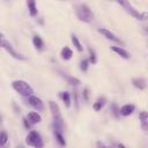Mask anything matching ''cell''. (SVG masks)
<instances>
[{"label":"cell","mask_w":148,"mask_h":148,"mask_svg":"<svg viewBox=\"0 0 148 148\" xmlns=\"http://www.w3.org/2000/svg\"><path fill=\"white\" fill-rule=\"evenodd\" d=\"M71 40H72V43H73L74 47H75L79 52H82V51H83V46H82V44L80 43L79 38H77L75 35H72V36H71Z\"/></svg>","instance_id":"obj_19"},{"label":"cell","mask_w":148,"mask_h":148,"mask_svg":"<svg viewBox=\"0 0 148 148\" xmlns=\"http://www.w3.org/2000/svg\"><path fill=\"white\" fill-rule=\"evenodd\" d=\"M28 103H29V105H31L37 112H38V111H44V109H45L44 102H43L39 97H37V96H35V95H31V96L28 97Z\"/></svg>","instance_id":"obj_7"},{"label":"cell","mask_w":148,"mask_h":148,"mask_svg":"<svg viewBox=\"0 0 148 148\" xmlns=\"http://www.w3.org/2000/svg\"><path fill=\"white\" fill-rule=\"evenodd\" d=\"M49 106H50V111H51V114L53 118V130L64 132L65 125H64V119H62L59 105L53 101H49Z\"/></svg>","instance_id":"obj_1"},{"label":"cell","mask_w":148,"mask_h":148,"mask_svg":"<svg viewBox=\"0 0 148 148\" xmlns=\"http://www.w3.org/2000/svg\"><path fill=\"white\" fill-rule=\"evenodd\" d=\"M134 110H135V106L133 104H125L119 109V114L127 117V116H131L134 112Z\"/></svg>","instance_id":"obj_10"},{"label":"cell","mask_w":148,"mask_h":148,"mask_svg":"<svg viewBox=\"0 0 148 148\" xmlns=\"http://www.w3.org/2000/svg\"><path fill=\"white\" fill-rule=\"evenodd\" d=\"M53 133H54V136H56V140L59 142L60 146H66V140L62 135V132H59L57 130H53Z\"/></svg>","instance_id":"obj_20"},{"label":"cell","mask_w":148,"mask_h":148,"mask_svg":"<svg viewBox=\"0 0 148 148\" xmlns=\"http://www.w3.org/2000/svg\"><path fill=\"white\" fill-rule=\"evenodd\" d=\"M139 118H140V123H141V126L145 131H147V121H148V114L146 111H141L140 114H139Z\"/></svg>","instance_id":"obj_18"},{"label":"cell","mask_w":148,"mask_h":148,"mask_svg":"<svg viewBox=\"0 0 148 148\" xmlns=\"http://www.w3.org/2000/svg\"><path fill=\"white\" fill-rule=\"evenodd\" d=\"M32 44H34V46H35L37 50H43V49H44V42H43L42 37L38 36V35H35V36L32 37Z\"/></svg>","instance_id":"obj_13"},{"label":"cell","mask_w":148,"mask_h":148,"mask_svg":"<svg viewBox=\"0 0 148 148\" xmlns=\"http://www.w3.org/2000/svg\"><path fill=\"white\" fill-rule=\"evenodd\" d=\"M12 88L24 97H29L34 95V88L24 80H14L12 82Z\"/></svg>","instance_id":"obj_3"},{"label":"cell","mask_w":148,"mask_h":148,"mask_svg":"<svg viewBox=\"0 0 148 148\" xmlns=\"http://www.w3.org/2000/svg\"><path fill=\"white\" fill-rule=\"evenodd\" d=\"M60 56H61V58H62L64 60H69V59L73 57V51H72L68 46H65V47L61 49Z\"/></svg>","instance_id":"obj_14"},{"label":"cell","mask_w":148,"mask_h":148,"mask_svg":"<svg viewBox=\"0 0 148 148\" xmlns=\"http://www.w3.org/2000/svg\"><path fill=\"white\" fill-rule=\"evenodd\" d=\"M74 103H75V106L77 109L79 108V102H77V94H76V91H74Z\"/></svg>","instance_id":"obj_26"},{"label":"cell","mask_w":148,"mask_h":148,"mask_svg":"<svg viewBox=\"0 0 148 148\" xmlns=\"http://www.w3.org/2000/svg\"><path fill=\"white\" fill-rule=\"evenodd\" d=\"M132 83L139 90H143L146 88V86H147V82H146V79L145 77H134L132 80Z\"/></svg>","instance_id":"obj_12"},{"label":"cell","mask_w":148,"mask_h":148,"mask_svg":"<svg viewBox=\"0 0 148 148\" xmlns=\"http://www.w3.org/2000/svg\"><path fill=\"white\" fill-rule=\"evenodd\" d=\"M64 77L67 80V82L71 84V86H79L81 83V81L77 79V77H74V76H69V75H64Z\"/></svg>","instance_id":"obj_21"},{"label":"cell","mask_w":148,"mask_h":148,"mask_svg":"<svg viewBox=\"0 0 148 148\" xmlns=\"http://www.w3.org/2000/svg\"><path fill=\"white\" fill-rule=\"evenodd\" d=\"M89 62H91V64H96L97 62L96 53H95L94 50H91V47H89Z\"/></svg>","instance_id":"obj_23"},{"label":"cell","mask_w":148,"mask_h":148,"mask_svg":"<svg viewBox=\"0 0 148 148\" xmlns=\"http://www.w3.org/2000/svg\"><path fill=\"white\" fill-rule=\"evenodd\" d=\"M0 148H1V147H0Z\"/></svg>","instance_id":"obj_30"},{"label":"cell","mask_w":148,"mask_h":148,"mask_svg":"<svg viewBox=\"0 0 148 148\" xmlns=\"http://www.w3.org/2000/svg\"><path fill=\"white\" fill-rule=\"evenodd\" d=\"M118 148H126V147H125L124 145H121V143H120V145H118Z\"/></svg>","instance_id":"obj_28"},{"label":"cell","mask_w":148,"mask_h":148,"mask_svg":"<svg viewBox=\"0 0 148 148\" xmlns=\"http://www.w3.org/2000/svg\"><path fill=\"white\" fill-rule=\"evenodd\" d=\"M101 35H103L106 39H109V40H112V42H114V43H118V44H121L123 42L112 32V31H110L109 29H106V28H98V30H97Z\"/></svg>","instance_id":"obj_8"},{"label":"cell","mask_w":148,"mask_h":148,"mask_svg":"<svg viewBox=\"0 0 148 148\" xmlns=\"http://www.w3.org/2000/svg\"><path fill=\"white\" fill-rule=\"evenodd\" d=\"M16 148H23V146H17Z\"/></svg>","instance_id":"obj_29"},{"label":"cell","mask_w":148,"mask_h":148,"mask_svg":"<svg viewBox=\"0 0 148 148\" xmlns=\"http://www.w3.org/2000/svg\"><path fill=\"white\" fill-rule=\"evenodd\" d=\"M8 141V134L6 132H0V147L5 146Z\"/></svg>","instance_id":"obj_22"},{"label":"cell","mask_w":148,"mask_h":148,"mask_svg":"<svg viewBox=\"0 0 148 148\" xmlns=\"http://www.w3.org/2000/svg\"><path fill=\"white\" fill-rule=\"evenodd\" d=\"M60 97H61V99H62V102H64V105H65L66 108H69V106H71V104H72L71 94H69L68 91H61Z\"/></svg>","instance_id":"obj_16"},{"label":"cell","mask_w":148,"mask_h":148,"mask_svg":"<svg viewBox=\"0 0 148 148\" xmlns=\"http://www.w3.org/2000/svg\"><path fill=\"white\" fill-rule=\"evenodd\" d=\"M27 120L30 123V125H35V124H39L42 121V116L37 112V111H30L27 114Z\"/></svg>","instance_id":"obj_9"},{"label":"cell","mask_w":148,"mask_h":148,"mask_svg":"<svg viewBox=\"0 0 148 148\" xmlns=\"http://www.w3.org/2000/svg\"><path fill=\"white\" fill-rule=\"evenodd\" d=\"M88 67H89V60H88V59L81 60V62H80V68H81V71H82V72H86V71L88 69Z\"/></svg>","instance_id":"obj_24"},{"label":"cell","mask_w":148,"mask_h":148,"mask_svg":"<svg viewBox=\"0 0 148 148\" xmlns=\"http://www.w3.org/2000/svg\"><path fill=\"white\" fill-rule=\"evenodd\" d=\"M27 6H28V10H29V14L30 16H36L38 14V9H37V5L35 1H28L27 2Z\"/></svg>","instance_id":"obj_15"},{"label":"cell","mask_w":148,"mask_h":148,"mask_svg":"<svg viewBox=\"0 0 148 148\" xmlns=\"http://www.w3.org/2000/svg\"><path fill=\"white\" fill-rule=\"evenodd\" d=\"M111 50L114 52V53H117L118 56H120L123 59H130V53L125 50V49H123L121 46H111Z\"/></svg>","instance_id":"obj_11"},{"label":"cell","mask_w":148,"mask_h":148,"mask_svg":"<svg viewBox=\"0 0 148 148\" xmlns=\"http://www.w3.org/2000/svg\"><path fill=\"white\" fill-rule=\"evenodd\" d=\"M0 47H2V49H5L8 53H9V56H12L14 59H17V60H24L25 58L21 54V53H18L12 45H10V43L9 42H7V40H1V44H0Z\"/></svg>","instance_id":"obj_6"},{"label":"cell","mask_w":148,"mask_h":148,"mask_svg":"<svg viewBox=\"0 0 148 148\" xmlns=\"http://www.w3.org/2000/svg\"><path fill=\"white\" fill-rule=\"evenodd\" d=\"M105 103H106V98H105V97H98L97 101L94 103L92 108H94L95 111H101L102 108L105 105Z\"/></svg>","instance_id":"obj_17"},{"label":"cell","mask_w":148,"mask_h":148,"mask_svg":"<svg viewBox=\"0 0 148 148\" xmlns=\"http://www.w3.org/2000/svg\"><path fill=\"white\" fill-rule=\"evenodd\" d=\"M23 123H24V126H25V127H28V128L30 127V123L27 120V118H23Z\"/></svg>","instance_id":"obj_27"},{"label":"cell","mask_w":148,"mask_h":148,"mask_svg":"<svg viewBox=\"0 0 148 148\" xmlns=\"http://www.w3.org/2000/svg\"><path fill=\"white\" fill-rule=\"evenodd\" d=\"M75 13L76 16L80 21L86 22V23H90L94 21V13L91 12V9L89 8V6H87L86 3H79L75 6Z\"/></svg>","instance_id":"obj_2"},{"label":"cell","mask_w":148,"mask_h":148,"mask_svg":"<svg viewBox=\"0 0 148 148\" xmlns=\"http://www.w3.org/2000/svg\"><path fill=\"white\" fill-rule=\"evenodd\" d=\"M83 98H84V101H88L89 99V89L88 88H84L83 89Z\"/></svg>","instance_id":"obj_25"},{"label":"cell","mask_w":148,"mask_h":148,"mask_svg":"<svg viewBox=\"0 0 148 148\" xmlns=\"http://www.w3.org/2000/svg\"><path fill=\"white\" fill-rule=\"evenodd\" d=\"M25 143L32 148H43L44 142L42 139V135L37 131H30L25 136Z\"/></svg>","instance_id":"obj_4"},{"label":"cell","mask_w":148,"mask_h":148,"mask_svg":"<svg viewBox=\"0 0 148 148\" xmlns=\"http://www.w3.org/2000/svg\"><path fill=\"white\" fill-rule=\"evenodd\" d=\"M118 3L121 5V6H124L125 9H126V12H128V13H130L132 16H134L136 20H146L147 14H146V13H140V12H138L130 2H127V1H119Z\"/></svg>","instance_id":"obj_5"}]
</instances>
